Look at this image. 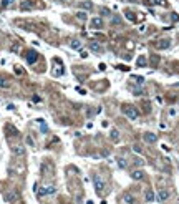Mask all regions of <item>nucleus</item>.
<instances>
[{
	"label": "nucleus",
	"instance_id": "1",
	"mask_svg": "<svg viewBox=\"0 0 179 204\" xmlns=\"http://www.w3.org/2000/svg\"><path fill=\"white\" fill-rule=\"evenodd\" d=\"M123 115L128 118V120H138L139 111H138V108L134 106V105H124L123 106Z\"/></svg>",
	"mask_w": 179,
	"mask_h": 204
},
{
	"label": "nucleus",
	"instance_id": "2",
	"mask_svg": "<svg viewBox=\"0 0 179 204\" xmlns=\"http://www.w3.org/2000/svg\"><path fill=\"white\" fill-rule=\"evenodd\" d=\"M56 191V188L53 186V184H45V186H40V188H37V193H38V196L40 198H43V196H48V194H53Z\"/></svg>",
	"mask_w": 179,
	"mask_h": 204
},
{
	"label": "nucleus",
	"instance_id": "3",
	"mask_svg": "<svg viewBox=\"0 0 179 204\" xmlns=\"http://www.w3.org/2000/svg\"><path fill=\"white\" fill-rule=\"evenodd\" d=\"M93 181H95V188H96V193L101 194L103 191H105V179H101V176H100V174H95Z\"/></svg>",
	"mask_w": 179,
	"mask_h": 204
},
{
	"label": "nucleus",
	"instance_id": "4",
	"mask_svg": "<svg viewBox=\"0 0 179 204\" xmlns=\"http://www.w3.org/2000/svg\"><path fill=\"white\" fill-rule=\"evenodd\" d=\"M169 45H171L169 38H161V40H158L154 43V48L156 50H166V48H169Z\"/></svg>",
	"mask_w": 179,
	"mask_h": 204
},
{
	"label": "nucleus",
	"instance_id": "5",
	"mask_svg": "<svg viewBox=\"0 0 179 204\" xmlns=\"http://www.w3.org/2000/svg\"><path fill=\"white\" fill-rule=\"evenodd\" d=\"M12 153L15 154V156H18V158H22V156H25V146L23 144H13L12 146Z\"/></svg>",
	"mask_w": 179,
	"mask_h": 204
},
{
	"label": "nucleus",
	"instance_id": "6",
	"mask_svg": "<svg viewBox=\"0 0 179 204\" xmlns=\"http://www.w3.org/2000/svg\"><path fill=\"white\" fill-rule=\"evenodd\" d=\"M18 198H20V194L17 193V191H13V189L5 194V201H7V203H17Z\"/></svg>",
	"mask_w": 179,
	"mask_h": 204
},
{
	"label": "nucleus",
	"instance_id": "7",
	"mask_svg": "<svg viewBox=\"0 0 179 204\" xmlns=\"http://www.w3.org/2000/svg\"><path fill=\"white\" fill-rule=\"evenodd\" d=\"M37 60H38V53H37V51H33V50L27 51V61H28L30 65H33Z\"/></svg>",
	"mask_w": 179,
	"mask_h": 204
},
{
	"label": "nucleus",
	"instance_id": "8",
	"mask_svg": "<svg viewBox=\"0 0 179 204\" xmlns=\"http://www.w3.org/2000/svg\"><path fill=\"white\" fill-rule=\"evenodd\" d=\"M90 50L95 51V53H101L103 48H101V45H100L96 40H91V42H90Z\"/></svg>",
	"mask_w": 179,
	"mask_h": 204
},
{
	"label": "nucleus",
	"instance_id": "9",
	"mask_svg": "<svg viewBox=\"0 0 179 204\" xmlns=\"http://www.w3.org/2000/svg\"><path fill=\"white\" fill-rule=\"evenodd\" d=\"M144 141H146V143H156V141H158V136H156V134H154V133H144Z\"/></svg>",
	"mask_w": 179,
	"mask_h": 204
},
{
	"label": "nucleus",
	"instance_id": "10",
	"mask_svg": "<svg viewBox=\"0 0 179 204\" xmlns=\"http://www.w3.org/2000/svg\"><path fill=\"white\" fill-rule=\"evenodd\" d=\"M90 25H91V28H101V27H103L101 17H95V18L91 20V23H90Z\"/></svg>",
	"mask_w": 179,
	"mask_h": 204
},
{
	"label": "nucleus",
	"instance_id": "11",
	"mask_svg": "<svg viewBox=\"0 0 179 204\" xmlns=\"http://www.w3.org/2000/svg\"><path fill=\"white\" fill-rule=\"evenodd\" d=\"M158 201H166V199L169 198V191H166V189H159V193H158Z\"/></svg>",
	"mask_w": 179,
	"mask_h": 204
},
{
	"label": "nucleus",
	"instance_id": "12",
	"mask_svg": "<svg viewBox=\"0 0 179 204\" xmlns=\"http://www.w3.org/2000/svg\"><path fill=\"white\" fill-rule=\"evenodd\" d=\"M20 8L22 10H32V8H33V4H32L30 0H22Z\"/></svg>",
	"mask_w": 179,
	"mask_h": 204
},
{
	"label": "nucleus",
	"instance_id": "13",
	"mask_svg": "<svg viewBox=\"0 0 179 204\" xmlns=\"http://www.w3.org/2000/svg\"><path fill=\"white\" fill-rule=\"evenodd\" d=\"M0 88H10V80L5 77H0Z\"/></svg>",
	"mask_w": 179,
	"mask_h": 204
},
{
	"label": "nucleus",
	"instance_id": "14",
	"mask_svg": "<svg viewBox=\"0 0 179 204\" xmlns=\"http://www.w3.org/2000/svg\"><path fill=\"white\" fill-rule=\"evenodd\" d=\"M131 178H133V179H143L144 174H143V171H139V169H134L133 173H131Z\"/></svg>",
	"mask_w": 179,
	"mask_h": 204
},
{
	"label": "nucleus",
	"instance_id": "15",
	"mask_svg": "<svg viewBox=\"0 0 179 204\" xmlns=\"http://www.w3.org/2000/svg\"><path fill=\"white\" fill-rule=\"evenodd\" d=\"M144 198H146V201H148V203H151V201H154V199H158V198H156V194H154V191H148Z\"/></svg>",
	"mask_w": 179,
	"mask_h": 204
},
{
	"label": "nucleus",
	"instance_id": "16",
	"mask_svg": "<svg viewBox=\"0 0 179 204\" xmlns=\"http://www.w3.org/2000/svg\"><path fill=\"white\" fill-rule=\"evenodd\" d=\"M110 138L114 139V141H118V139H119V131H118V129H111V133H110Z\"/></svg>",
	"mask_w": 179,
	"mask_h": 204
},
{
	"label": "nucleus",
	"instance_id": "17",
	"mask_svg": "<svg viewBox=\"0 0 179 204\" xmlns=\"http://www.w3.org/2000/svg\"><path fill=\"white\" fill-rule=\"evenodd\" d=\"M80 7H81V8H85V10H91V8H93V4H91V2H81V4H80Z\"/></svg>",
	"mask_w": 179,
	"mask_h": 204
},
{
	"label": "nucleus",
	"instance_id": "18",
	"mask_svg": "<svg viewBox=\"0 0 179 204\" xmlns=\"http://www.w3.org/2000/svg\"><path fill=\"white\" fill-rule=\"evenodd\" d=\"M75 17H77L78 20H81V22H85V20H86V18H88V15H86V13H85V12H78V13H77V15H75Z\"/></svg>",
	"mask_w": 179,
	"mask_h": 204
},
{
	"label": "nucleus",
	"instance_id": "19",
	"mask_svg": "<svg viewBox=\"0 0 179 204\" xmlns=\"http://www.w3.org/2000/svg\"><path fill=\"white\" fill-rule=\"evenodd\" d=\"M70 46L75 48V50H78V48H81V42H80V40H73L72 43H70Z\"/></svg>",
	"mask_w": 179,
	"mask_h": 204
},
{
	"label": "nucleus",
	"instance_id": "20",
	"mask_svg": "<svg viewBox=\"0 0 179 204\" xmlns=\"http://www.w3.org/2000/svg\"><path fill=\"white\" fill-rule=\"evenodd\" d=\"M124 203H126V204H134L133 196H131V194H124Z\"/></svg>",
	"mask_w": 179,
	"mask_h": 204
},
{
	"label": "nucleus",
	"instance_id": "21",
	"mask_svg": "<svg viewBox=\"0 0 179 204\" xmlns=\"http://www.w3.org/2000/svg\"><path fill=\"white\" fill-rule=\"evenodd\" d=\"M13 2H15V0H4V2H2V7H4V8H7V7H10Z\"/></svg>",
	"mask_w": 179,
	"mask_h": 204
},
{
	"label": "nucleus",
	"instance_id": "22",
	"mask_svg": "<svg viewBox=\"0 0 179 204\" xmlns=\"http://www.w3.org/2000/svg\"><path fill=\"white\" fill-rule=\"evenodd\" d=\"M25 141H27V144H28V146H35V141H33V138H32V136H27Z\"/></svg>",
	"mask_w": 179,
	"mask_h": 204
},
{
	"label": "nucleus",
	"instance_id": "23",
	"mask_svg": "<svg viewBox=\"0 0 179 204\" xmlns=\"http://www.w3.org/2000/svg\"><path fill=\"white\" fill-rule=\"evenodd\" d=\"M138 65L139 66H146V58H144V56H139L138 58Z\"/></svg>",
	"mask_w": 179,
	"mask_h": 204
},
{
	"label": "nucleus",
	"instance_id": "24",
	"mask_svg": "<svg viewBox=\"0 0 179 204\" xmlns=\"http://www.w3.org/2000/svg\"><path fill=\"white\" fill-rule=\"evenodd\" d=\"M133 80L136 83H139V85H143V83H144V78H139V77H133Z\"/></svg>",
	"mask_w": 179,
	"mask_h": 204
},
{
	"label": "nucleus",
	"instance_id": "25",
	"mask_svg": "<svg viewBox=\"0 0 179 204\" xmlns=\"http://www.w3.org/2000/svg\"><path fill=\"white\" fill-rule=\"evenodd\" d=\"M118 164H119V166H121V168H126V166H128V164L124 163V161H123V159H121V158L118 159Z\"/></svg>",
	"mask_w": 179,
	"mask_h": 204
},
{
	"label": "nucleus",
	"instance_id": "26",
	"mask_svg": "<svg viewBox=\"0 0 179 204\" xmlns=\"http://www.w3.org/2000/svg\"><path fill=\"white\" fill-rule=\"evenodd\" d=\"M154 2H156V4H159V5H166V2H164V0H154Z\"/></svg>",
	"mask_w": 179,
	"mask_h": 204
},
{
	"label": "nucleus",
	"instance_id": "27",
	"mask_svg": "<svg viewBox=\"0 0 179 204\" xmlns=\"http://www.w3.org/2000/svg\"><path fill=\"white\" fill-rule=\"evenodd\" d=\"M103 15H110V10H108V8H103Z\"/></svg>",
	"mask_w": 179,
	"mask_h": 204
},
{
	"label": "nucleus",
	"instance_id": "28",
	"mask_svg": "<svg viewBox=\"0 0 179 204\" xmlns=\"http://www.w3.org/2000/svg\"><path fill=\"white\" fill-rule=\"evenodd\" d=\"M139 32H141V33H144V32H146V27L141 25V27H139Z\"/></svg>",
	"mask_w": 179,
	"mask_h": 204
},
{
	"label": "nucleus",
	"instance_id": "29",
	"mask_svg": "<svg viewBox=\"0 0 179 204\" xmlns=\"http://www.w3.org/2000/svg\"><path fill=\"white\" fill-rule=\"evenodd\" d=\"M60 2H67V0H60Z\"/></svg>",
	"mask_w": 179,
	"mask_h": 204
},
{
	"label": "nucleus",
	"instance_id": "30",
	"mask_svg": "<svg viewBox=\"0 0 179 204\" xmlns=\"http://www.w3.org/2000/svg\"><path fill=\"white\" fill-rule=\"evenodd\" d=\"M178 204H179V203H178Z\"/></svg>",
	"mask_w": 179,
	"mask_h": 204
}]
</instances>
